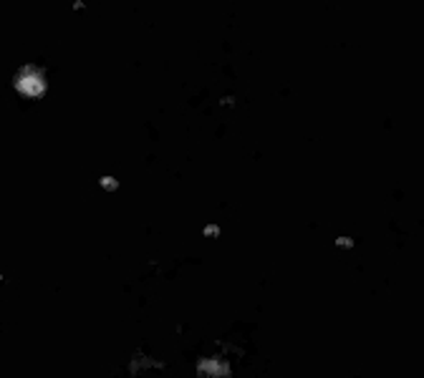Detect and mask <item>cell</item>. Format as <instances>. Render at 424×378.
<instances>
[{
  "instance_id": "cell-1",
  "label": "cell",
  "mask_w": 424,
  "mask_h": 378,
  "mask_svg": "<svg viewBox=\"0 0 424 378\" xmlns=\"http://www.w3.org/2000/svg\"><path fill=\"white\" fill-rule=\"evenodd\" d=\"M16 89L28 98H38L46 91V78H43V74L36 66H23L16 74Z\"/></svg>"
},
{
  "instance_id": "cell-2",
  "label": "cell",
  "mask_w": 424,
  "mask_h": 378,
  "mask_svg": "<svg viewBox=\"0 0 424 378\" xmlns=\"http://www.w3.org/2000/svg\"><path fill=\"white\" fill-rule=\"evenodd\" d=\"M200 373L222 376V373H227V368H225V363H222V360H202V363H200Z\"/></svg>"
},
{
  "instance_id": "cell-3",
  "label": "cell",
  "mask_w": 424,
  "mask_h": 378,
  "mask_svg": "<svg viewBox=\"0 0 424 378\" xmlns=\"http://www.w3.org/2000/svg\"><path fill=\"white\" fill-rule=\"evenodd\" d=\"M101 187H104L106 192H114V189H119V179L116 177H101Z\"/></svg>"
},
{
  "instance_id": "cell-4",
  "label": "cell",
  "mask_w": 424,
  "mask_h": 378,
  "mask_svg": "<svg viewBox=\"0 0 424 378\" xmlns=\"http://www.w3.org/2000/svg\"><path fill=\"white\" fill-rule=\"evenodd\" d=\"M204 237H220V225H207L204 227Z\"/></svg>"
},
{
  "instance_id": "cell-5",
  "label": "cell",
  "mask_w": 424,
  "mask_h": 378,
  "mask_svg": "<svg viewBox=\"0 0 424 378\" xmlns=\"http://www.w3.org/2000/svg\"><path fill=\"white\" fill-rule=\"evenodd\" d=\"M336 245H339V247H346V250H348V247H351V240H348V237H339V240H336Z\"/></svg>"
}]
</instances>
